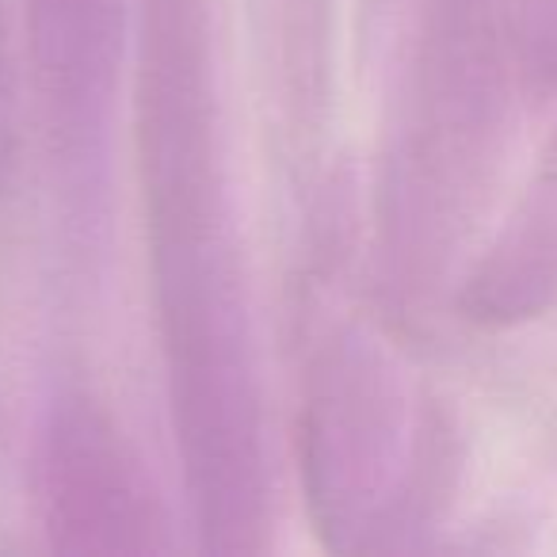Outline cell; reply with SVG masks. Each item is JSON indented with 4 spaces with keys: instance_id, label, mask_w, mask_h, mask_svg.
<instances>
[{
    "instance_id": "6da1fadb",
    "label": "cell",
    "mask_w": 557,
    "mask_h": 557,
    "mask_svg": "<svg viewBox=\"0 0 557 557\" xmlns=\"http://www.w3.org/2000/svg\"><path fill=\"white\" fill-rule=\"evenodd\" d=\"M134 138L169 409L202 546L260 554L271 496L225 184L214 0H141Z\"/></svg>"
},
{
    "instance_id": "7a4b0ae2",
    "label": "cell",
    "mask_w": 557,
    "mask_h": 557,
    "mask_svg": "<svg viewBox=\"0 0 557 557\" xmlns=\"http://www.w3.org/2000/svg\"><path fill=\"white\" fill-rule=\"evenodd\" d=\"M348 195L336 191L298 283V473L313 531L333 549L363 542L389 447L386 371L344 310Z\"/></svg>"
},
{
    "instance_id": "3957f363",
    "label": "cell",
    "mask_w": 557,
    "mask_h": 557,
    "mask_svg": "<svg viewBox=\"0 0 557 557\" xmlns=\"http://www.w3.org/2000/svg\"><path fill=\"white\" fill-rule=\"evenodd\" d=\"M42 523L70 554H149L169 546L161 496L100 401H54L39 455Z\"/></svg>"
},
{
    "instance_id": "277c9868",
    "label": "cell",
    "mask_w": 557,
    "mask_h": 557,
    "mask_svg": "<svg viewBox=\"0 0 557 557\" xmlns=\"http://www.w3.org/2000/svg\"><path fill=\"white\" fill-rule=\"evenodd\" d=\"M283 146L295 161L325 134L333 81V0H263Z\"/></svg>"
}]
</instances>
